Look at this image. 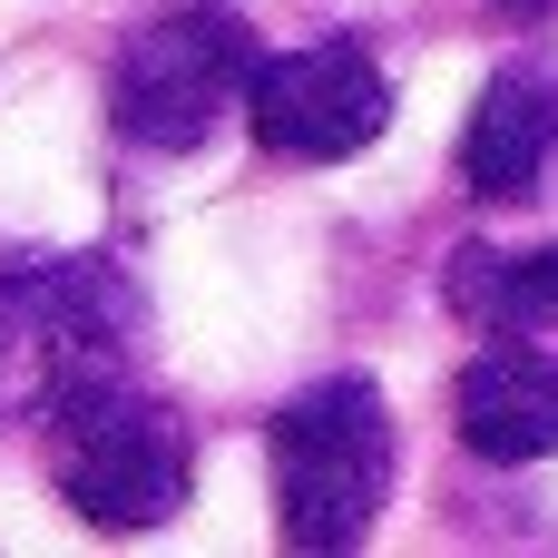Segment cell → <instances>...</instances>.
<instances>
[{"label":"cell","instance_id":"obj_1","mask_svg":"<svg viewBox=\"0 0 558 558\" xmlns=\"http://www.w3.org/2000/svg\"><path fill=\"white\" fill-rule=\"evenodd\" d=\"M147 353V294L98 245H39L0 255V412L39 422L59 392L98 373H137Z\"/></svg>","mask_w":558,"mask_h":558},{"label":"cell","instance_id":"obj_9","mask_svg":"<svg viewBox=\"0 0 558 558\" xmlns=\"http://www.w3.org/2000/svg\"><path fill=\"white\" fill-rule=\"evenodd\" d=\"M481 10H500V20H520V29H539V20H558V0H481Z\"/></svg>","mask_w":558,"mask_h":558},{"label":"cell","instance_id":"obj_4","mask_svg":"<svg viewBox=\"0 0 558 558\" xmlns=\"http://www.w3.org/2000/svg\"><path fill=\"white\" fill-rule=\"evenodd\" d=\"M265 49L235 10L216 0H177L167 20L128 29V49L108 59V137L137 157H196L226 118H245Z\"/></svg>","mask_w":558,"mask_h":558},{"label":"cell","instance_id":"obj_7","mask_svg":"<svg viewBox=\"0 0 558 558\" xmlns=\"http://www.w3.org/2000/svg\"><path fill=\"white\" fill-rule=\"evenodd\" d=\"M558 167V59H500L461 118V186L481 206H530Z\"/></svg>","mask_w":558,"mask_h":558},{"label":"cell","instance_id":"obj_8","mask_svg":"<svg viewBox=\"0 0 558 558\" xmlns=\"http://www.w3.org/2000/svg\"><path fill=\"white\" fill-rule=\"evenodd\" d=\"M441 304L471 333H558V245H530V255L461 245L441 275Z\"/></svg>","mask_w":558,"mask_h":558},{"label":"cell","instance_id":"obj_3","mask_svg":"<svg viewBox=\"0 0 558 558\" xmlns=\"http://www.w3.org/2000/svg\"><path fill=\"white\" fill-rule=\"evenodd\" d=\"M265 471H275V539L304 558L363 549L392 510L402 432L373 373H324L265 422Z\"/></svg>","mask_w":558,"mask_h":558},{"label":"cell","instance_id":"obj_2","mask_svg":"<svg viewBox=\"0 0 558 558\" xmlns=\"http://www.w3.org/2000/svg\"><path fill=\"white\" fill-rule=\"evenodd\" d=\"M39 471L98 539H147L196 490V432L137 373H98L39 412Z\"/></svg>","mask_w":558,"mask_h":558},{"label":"cell","instance_id":"obj_6","mask_svg":"<svg viewBox=\"0 0 558 558\" xmlns=\"http://www.w3.org/2000/svg\"><path fill=\"white\" fill-rule=\"evenodd\" d=\"M451 432L490 471L558 461V343L549 333H490L451 383Z\"/></svg>","mask_w":558,"mask_h":558},{"label":"cell","instance_id":"obj_5","mask_svg":"<svg viewBox=\"0 0 558 558\" xmlns=\"http://www.w3.org/2000/svg\"><path fill=\"white\" fill-rule=\"evenodd\" d=\"M245 128H255V147L275 167H343L392 128V78H383V59L363 39L333 29V39H304V49L255 69Z\"/></svg>","mask_w":558,"mask_h":558}]
</instances>
